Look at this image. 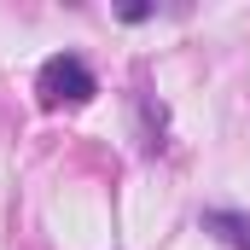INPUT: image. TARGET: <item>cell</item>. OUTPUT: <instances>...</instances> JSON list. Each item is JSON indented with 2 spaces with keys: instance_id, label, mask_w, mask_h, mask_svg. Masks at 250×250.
Listing matches in <instances>:
<instances>
[{
  "instance_id": "1",
  "label": "cell",
  "mask_w": 250,
  "mask_h": 250,
  "mask_svg": "<svg viewBox=\"0 0 250 250\" xmlns=\"http://www.w3.org/2000/svg\"><path fill=\"white\" fill-rule=\"evenodd\" d=\"M35 93H41L47 111H59V105H87V99L99 93V76L76 59V53H53V59L41 64V76H35Z\"/></svg>"
},
{
  "instance_id": "3",
  "label": "cell",
  "mask_w": 250,
  "mask_h": 250,
  "mask_svg": "<svg viewBox=\"0 0 250 250\" xmlns=\"http://www.w3.org/2000/svg\"><path fill=\"white\" fill-rule=\"evenodd\" d=\"M123 18H128V23H146V18H151V6H146V0H134V6H123Z\"/></svg>"
},
{
  "instance_id": "2",
  "label": "cell",
  "mask_w": 250,
  "mask_h": 250,
  "mask_svg": "<svg viewBox=\"0 0 250 250\" xmlns=\"http://www.w3.org/2000/svg\"><path fill=\"white\" fill-rule=\"evenodd\" d=\"M204 227H209V233H221L233 250H250V215H239V209H209V215H204Z\"/></svg>"
}]
</instances>
